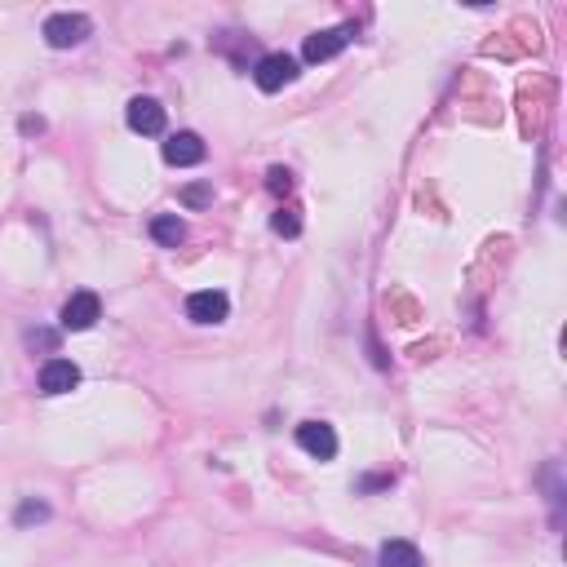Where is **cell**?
Returning <instances> with one entry per match:
<instances>
[{
  "label": "cell",
  "instance_id": "4",
  "mask_svg": "<svg viewBox=\"0 0 567 567\" xmlns=\"http://www.w3.org/2000/svg\"><path fill=\"white\" fill-rule=\"evenodd\" d=\"M293 76H297V58H288V54H266L262 63H257V71H253V80H257L262 94H280Z\"/></svg>",
  "mask_w": 567,
  "mask_h": 567
},
{
  "label": "cell",
  "instance_id": "5",
  "mask_svg": "<svg viewBox=\"0 0 567 567\" xmlns=\"http://www.w3.org/2000/svg\"><path fill=\"white\" fill-rule=\"evenodd\" d=\"M226 315H231V302H226V293H218V288H204V293L187 297V319L191 324H222Z\"/></svg>",
  "mask_w": 567,
  "mask_h": 567
},
{
  "label": "cell",
  "instance_id": "7",
  "mask_svg": "<svg viewBox=\"0 0 567 567\" xmlns=\"http://www.w3.org/2000/svg\"><path fill=\"white\" fill-rule=\"evenodd\" d=\"M80 386V368L71 359H49L40 368V395H67V390Z\"/></svg>",
  "mask_w": 567,
  "mask_h": 567
},
{
  "label": "cell",
  "instance_id": "9",
  "mask_svg": "<svg viewBox=\"0 0 567 567\" xmlns=\"http://www.w3.org/2000/svg\"><path fill=\"white\" fill-rule=\"evenodd\" d=\"M164 160L178 164V169H187V164H200V160H204L200 133H173V138L164 142Z\"/></svg>",
  "mask_w": 567,
  "mask_h": 567
},
{
  "label": "cell",
  "instance_id": "8",
  "mask_svg": "<svg viewBox=\"0 0 567 567\" xmlns=\"http://www.w3.org/2000/svg\"><path fill=\"white\" fill-rule=\"evenodd\" d=\"M125 116H129V129L142 133V138H156V133H164V107L156 98H133Z\"/></svg>",
  "mask_w": 567,
  "mask_h": 567
},
{
  "label": "cell",
  "instance_id": "10",
  "mask_svg": "<svg viewBox=\"0 0 567 567\" xmlns=\"http://www.w3.org/2000/svg\"><path fill=\"white\" fill-rule=\"evenodd\" d=\"M151 240L164 244V249H178L187 240V226H182V218H173V213H160V218H151Z\"/></svg>",
  "mask_w": 567,
  "mask_h": 567
},
{
  "label": "cell",
  "instance_id": "1",
  "mask_svg": "<svg viewBox=\"0 0 567 567\" xmlns=\"http://www.w3.org/2000/svg\"><path fill=\"white\" fill-rule=\"evenodd\" d=\"M89 32H94V23H89L85 14H54V18H45V40L54 49H71V45H80Z\"/></svg>",
  "mask_w": 567,
  "mask_h": 567
},
{
  "label": "cell",
  "instance_id": "12",
  "mask_svg": "<svg viewBox=\"0 0 567 567\" xmlns=\"http://www.w3.org/2000/svg\"><path fill=\"white\" fill-rule=\"evenodd\" d=\"M271 226H275L280 235H302V218H297V209H280V213L271 218Z\"/></svg>",
  "mask_w": 567,
  "mask_h": 567
},
{
  "label": "cell",
  "instance_id": "15",
  "mask_svg": "<svg viewBox=\"0 0 567 567\" xmlns=\"http://www.w3.org/2000/svg\"><path fill=\"white\" fill-rule=\"evenodd\" d=\"M58 337L54 333H27V346H45V350H54Z\"/></svg>",
  "mask_w": 567,
  "mask_h": 567
},
{
  "label": "cell",
  "instance_id": "11",
  "mask_svg": "<svg viewBox=\"0 0 567 567\" xmlns=\"http://www.w3.org/2000/svg\"><path fill=\"white\" fill-rule=\"evenodd\" d=\"M381 567H421V554L412 541H386L381 545Z\"/></svg>",
  "mask_w": 567,
  "mask_h": 567
},
{
  "label": "cell",
  "instance_id": "13",
  "mask_svg": "<svg viewBox=\"0 0 567 567\" xmlns=\"http://www.w3.org/2000/svg\"><path fill=\"white\" fill-rule=\"evenodd\" d=\"M266 187H271L275 195H288V191H293V173H288V169H271V173H266Z\"/></svg>",
  "mask_w": 567,
  "mask_h": 567
},
{
  "label": "cell",
  "instance_id": "2",
  "mask_svg": "<svg viewBox=\"0 0 567 567\" xmlns=\"http://www.w3.org/2000/svg\"><path fill=\"white\" fill-rule=\"evenodd\" d=\"M98 315H102L98 293H71L67 306H63V315H58V324H63L67 333H85V328L98 324Z\"/></svg>",
  "mask_w": 567,
  "mask_h": 567
},
{
  "label": "cell",
  "instance_id": "3",
  "mask_svg": "<svg viewBox=\"0 0 567 567\" xmlns=\"http://www.w3.org/2000/svg\"><path fill=\"white\" fill-rule=\"evenodd\" d=\"M350 36H355V27H328V32L306 36L302 58H306V63H328V58H337L350 45Z\"/></svg>",
  "mask_w": 567,
  "mask_h": 567
},
{
  "label": "cell",
  "instance_id": "14",
  "mask_svg": "<svg viewBox=\"0 0 567 567\" xmlns=\"http://www.w3.org/2000/svg\"><path fill=\"white\" fill-rule=\"evenodd\" d=\"M182 200H187L191 209H200V204L213 200V191H209V187H187V191H182Z\"/></svg>",
  "mask_w": 567,
  "mask_h": 567
},
{
  "label": "cell",
  "instance_id": "6",
  "mask_svg": "<svg viewBox=\"0 0 567 567\" xmlns=\"http://www.w3.org/2000/svg\"><path fill=\"white\" fill-rule=\"evenodd\" d=\"M297 443H302V452H311L315 461L337 457V435H333V426H324V421H302V426H297Z\"/></svg>",
  "mask_w": 567,
  "mask_h": 567
}]
</instances>
